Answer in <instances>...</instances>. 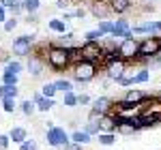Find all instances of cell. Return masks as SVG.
<instances>
[{"mask_svg": "<svg viewBox=\"0 0 161 150\" xmlns=\"http://www.w3.org/2000/svg\"><path fill=\"white\" fill-rule=\"evenodd\" d=\"M62 150H82V146H80V144H73V142H71V144H69L67 148H62Z\"/></svg>", "mask_w": 161, "mask_h": 150, "instance_id": "cell-43", "label": "cell"}, {"mask_svg": "<svg viewBox=\"0 0 161 150\" xmlns=\"http://www.w3.org/2000/svg\"><path fill=\"white\" fill-rule=\"evenodd\" d=\"M43 67H45V60L32 56V58L28 60V73L32 75V77H41V75H43Z\"/></svg>", "mask_w": 161, "mask_h": 150, "instance_id": "cell-13", "label": "cell"}, {"mask_svg": "<svg viewBox=\"0 0 161 150\" xmlns=\"http://www.w3.org/2000/svg\"><path fill=\"white\" fill-rule=\"evenodd\" d=\"M22 69H24V64L19 62V60H9V62L4 64V69H2V73L19 75V73H22Z\"/></svg>", "mask_w": 161, "mask_h": 150, "instance_id": "cell-19", "label": "cell"}, {"mask_svg": "<svg viewBox=\"0 0 161 150\" xmlns=\"http://www.w3.org/2000/svg\"><path fill=\"white\" fill-rule=\"evenodd\" d=\"M97 142L101 146H112V144H116V133H99Z\"/></svg>", "mask_w": 161, "mask_h": 150, "instance_id": "cell-27", "label": "cell"}, {"mask_svg": "<svg viewBox=\"0 0 161 150\" xmlns=\"http://www.w3.org/2000/svg\"><path fill=\"white\" fill-rule=\"evenodd\" d=\"M118 54H120V58L123 60H131V62H136L137 60V54H140V41L136 37L133 39H127V41H120L118 43Z\"/></svg>", "mask_w": 161, "mask_h": 150, "instance_id": "cell-5", "label": "cell"}, {"mask_svg": "<svg viewBox=\"0 0 161 150\" xmlns=\"http://www.w3.org/2000/svg\"><path fill=\"white\" fill-rule=\"evenodd\" d=\"M62 105L64 107H77V94L75 92H67L62 97Z\"/></svg>", "mask_w": 161, "mask_h": 150, "instance_id": "cell-29", "label": "cell"}, {"mask_svg": "<svg viewBox=\"0 0 161 150\" xmlns=\"http://www.w3.org/2000/svg\"><path fill=\"white\" fill-rule=\"evenodd\" d=\"M123 101H127V103H131V105H142V103H146V101H150V97L144 92V90H137V88H129L127 92H125Z\"/></svg>", "mask_w": 161, "mask_h": 150, "instance_id": "cell-12", "label": "cell"}, {"mask_svg": "<svg viewBox=\"0 0 161 150\" xmlns=\"http://www.w3.org/2000/svg\"><path fill=\"white\" fill-rule=\"evenodd\" d=\"M19 84V75L2 73V86H17Z\"/></svg>", "mask_w": 161, "mask_h": 150, "instance_id": "cell-30", "label": "cell"}, {"mask_svg": "<svg viewBox=\"0 0 161 150\" xmlns=\"http://www.w3.org/2000/svg\"><path fill=\"white\" fill-rule=\"evenodd\" d=\"M146 30H148L150 37H161V22L159 19H150V22H146Z\"/></svg>", "mask_w": 161, "mask_h": 150, "instance_id": "cell-26", "label": "cell"}, {"mask_svg": "<svg viewBox=\"0 0 161 150\" xmlns=\"http://www.w3.org/2000/svg\"><path fill=\"white\" fill-rule=\"evenodd\" d=\"M71 75H73L75 82L86 84L90 79H95V75H97V64L88 62V60H82V62H77V64L71 67Z\"/></svg>", "mask_w": 161, "mask_h": 150, "instance_id": "cell-3", "label": "cell"}, {"mask_svg": "<svg viewBox=\"0 0 161 150\" xmlns=\"http://www.w3.org/2000/svg\"><path fill=\"white\" fill-rule=\"evenodd\" d=\"M45 139H47V144H50L52 148H67V146L71 144V135H69L64 129H60V126H52V129H47Z\"/></svg>", "mask_w": 161, "mask_h": 150, "instance_id": "cell-4", "label": "cell"}, {"mask_svg": "<svg viewBox=\"0 0 161 150\" xmlns=\"http://www.w3.org/2000/svg\"><path fill=\"white\" fill-rule=\"evenodd\" d=\"M84 131H86V133L90 135V137H92V135H99V133H101L99 122H90V120H88V122H86V126H84Z\"/></svg>", "mask_w": 161, "mask_h": 150, "instance_id": "cell-32", "label": "cell"}, {"mask_svg": "<svg viewBox=\"0 0 161 150\" xmlns=\"http://www.w3.org/2000/svg\"><path fill=\"white\" fill-rule=\"evenodd\" d=\"M9 137H11L13 144H17V146H22L26 139H28V131H26L24 126H13L11 131H9Z\"/></svg>", "mask_w": 161, "mask_h": 150, "instance_id": "cell-14", "label": "cell"}, {"mask_svg": "<svg viewBox=\"0 0 161 150\" xmlns=\"http://www.w3.org/2000/svg\"><path fill=\"white\" fill-rule=\"evenodd\" d=\"M7 19H9V17H7V9H4V7L0 4V24H4Z\"/></svg>", "mask_w": 161, "mask_h": 150, "instance_id": "cell-42", "label": "cell"}, {"mask_svg": "<svg viewBox=\"0 0 161 150\" xmlns=\"http://www.w3.org/2000/svg\"><path fill=\"white\" fill-rule=\"evenodd\" d=\"M19 94V86H2V99H15Z\"/></svg>", "mask_w": 161, "mask_h": 150, "instance_id": "cell-28", "label": "cell"}, {"mask_svg": "<svg viewBox=\"0 0 161 150\" xmlns=\"http://www.w3.org/2000/svg\"><path fill=\"white\" fill-rule=\"evenodd\" d=\"M15 2H17V0H0V4H2V7H4V9H7V11H9V9H11L13 4H15Z\"/></svg>", "mask_w": 161, "mask_h": 150, "instance_id": "cell-41", "label": "cell"}, {"mask_svg": "<svg viewBox=\"0 0 161 150\" xmlns=\"http://www.w3.org/2000/svg\"><path fill=\"white\" fill-rule=\"evenodd\" d=\"M9 144H11V137H9V135H4V133H0V150L9 148Z\"/></svg>", "mask_w": 161, "mask_h": 150, "instance_id": "cell-37", "label": "cell"}, {"mask_svg": "<svg viewBox=\"0 0 161 150\" xmlns=\"http://www.w3.org/2000/svg\"><path fill=\"white\" fill-rule=\"evenodd\" d=\"M114 39H120V41H127V39H133V32H131V24L129 19H116L114 22V32H112Z\"/></svg>", "mask_w": 161, "mask_h": 150, "instance_id": "cell-11", "label": "cell"}, {"mask_svg": "<svg viewBox=\"0 0 161 150\" xmlns=\"http://www.w3.org/2000/svg\"><path fill=\"white\" fill-rule=\"evenodd\" d=\"M88 11L92 13L97 19H110V15H112V9H110V2L108 0H92L90 2V9Z\"/></svg>", "mask_w": 161, "mask_h": 150, "instance_id": "cell-10", "label": "cell"}, {"mask_svg": "<svg viewBox=\"0 0 161 150\" xmlns=\"http://www.w3.org/2000/svg\"><path fill=\"white\" fill-rule=\"evenodd\" d=\"M54 84H56V90H58V92H62V94L73 92V82H71V79H64V77H62V79H56Z\"/></svg>", "mask_w": 161, "mask_h": 150, "instance_id": "cell-21", "label": "cell"}, {"mask_svg": "<svg viewBox=\"0 0 161 150\" xmlns=\"http://www.w3.org/2000/svg\"><path fill=\"white\" fill-rule=\"evenodd\" d=\"M90 105H92V107H90V112L99 114L101 118H103V116H108V114H112V110H114V101H112L110 97H97V99H92Z\"/></svg>", "mask_w": 161, "mask_h": 150, "instance_id": "cell-9", "label": "cell"}, {"mask_svg": "<svg viewBox=\"0 0 161 150\" xmlns=\"http://www.w3.org/2000/svg\"><path fill=\"white\" fill-rule=\"evenodd\" d=\"M19 110H22V114H26V116H32V114L37 112V103L32 99H24L19 103Z\"/></svg>", "mask_w": 161, "mask_h": 150, "instance_id": "cell-22", "label": "cell"}, {"mask_svg": "<svg viewBox=\"0 0 161 150\" xmlns=\"http://www.w3.org/2000/svg\"><path fill=\"white\" fill-rule=\"evenodd\" d=\"M73 17L75 19H84V17H86V9H84V7H77L73 11Z\"/></svg>", "mask_w": 161, "mask_h": 150, "instance_id": "cell-38", "label": "cell"}, {"mask_svg": "<svg viewBox=\"0 0 161 150\" xmlns=\"http://www.w3.org/2000/svg\"><path fill=\"white\" fill-rule=\"evenodd\" d=\"M88 103H92L88 94H77V105H88Z\"/></svg>", "mask_w": 161, "mask_h": 150, "instance_id": "cell-39", "label": "cell"}, {"mask_svg": "<svg viewBox=\"0 0 161 150\" xmlns=\"http://www.w3.org/2000/svg\"><path fill=\"white\" fill-rule=\"evenodd\" d=\"M150 62H153V64H159V67H161V54H159V56H157V58H153Z\"/></svg>", "mask_w": 161, "mask_h": 150, "instance_id": "cell-44", "label": "cell"}, {"mask_svg": "<svg viewBox=\"0 0 161 150\" xmlns=\"http://www.w3.org/2000/svg\"><path fill=\"white\" fill-rule=\"evenodd\" d=\"M157 101H159V103H161V92H159V94H157Z\"/></svg>", "mask_w": 161, "mask_h": 150, "instance_id": "cell-45", "label": "cell"}, {"mask_svg": "<svg viewBox=\"0 0 161 150\" xmlns=\"http://www.w3.org/2000/svg\"><path fill=\"white\" fill-rule=\"evenodd\" d=\"M47 28H50L52 32H56V35H67V32H69L67 22H62L60 17H52L50 22H47Z\"/></svg>", "mask_w": 161, "mask_h": 150, "instance_id": "cell-16", "label": "cell"}, {"mask_svg": "<svg viewBox=\"0 0 161 150\" xmlns=\"http://www.w3.org/2000/svg\"><path fill=\"white\" fill-rule=\"evenodd\" d=\"M2 28H4V32H13V30L17 28V17H9V19L2 24Z\"/></svg>", "mask_w": 161, "mask_h": 150, "instance_id": "cell-34", "label": "cell"}, {"mask_svg": "<svg viewBox=\"0 0 161 150\" xmlns=\"http://www.w3.org/2000/svg\"><path fill=\"white\" fill-rule=\"evenodd\" d=\"M127 71H129V62L127 60H114V62H110V64H105V75H108V79L110 82H120L125 75H127Z\"/></svg>", "mask_w": 161, "mask_h": 150, "instance_id": "cell-7", "label": "cell"}, {"mask_svg": "<svg viewBox=\"0 0 161 150\" xmlns=\"http://www.w3.org/2000/svg\"><path fill=\"white\" fill-rule=\"evenodd\" d=\"M146 2H153V0H146Z\"/></svg>", "mask_w": 161, "mask_h": 150, "instance_id": "cell-47", "label": "cell"}, {"mask_svg": "<svg viewBox=\"0 0 161 150\" xmlns=\"http://www.w3.org/2000/svg\"><path fill=\"white\" fill-rule=\"evenodd\" d=\"M19 150H37V142H35V139H26L24 144H22V146H19Z\"/></svg>", "mask_w": 161, "mask_h": 150, "instance_id": "cell-35", "label": "cell"}, {"mask_svg": "<svg viewBox=\"0 0 161 150\" xmlns=\"http://www.w3.org/2000/svg\"><path fill=\"white\" fill-rule=\"evenodd\" d=\"M9 11H11V15H13V17H17V15H19V13L24 11V7H22V0H17V2H15V4H13L11 9H9Z\"/></svg>", "mask_w": 161, "mask_h": 150, "instance_id": "cell-36", "label": "cell"}, {"mask_svg": "<svg viewBox=\"0 0 161 150\" xmlns=\"http://www.w3.org/2000/svg\"><path fill=\"white\" fill-rule=\"evenodd\" d=\"M56 92H58V90H56V84H54V82H47V84L41 86V97H45V99H54Z\"/></svg>", "mask_w": 161, "mask_h": 150, "instance_id": "cell-24", "label": "cell"}, {"mask_svg": "<svg viewBox=\"0 0 161 150\" xmlns=\"http://www.w3.org/2000/svg\"><path fill=\"white\" fill-rule=\"evenodd\" d=\"M161 54V37H146L140 41V54L137 62H150Z\"/></svg>", "mask_w": 161, "mask_h": 150, "instance_id": "cell-2", "label": "cell"}, {"mask_svg": "<svg viewBox=\"0 0 161 150\" xmlns=\"http://www.w3.org/2000/svg\"><path fill=\"white\" fill-rule=\"evenodd\" d=\"M45 62L52 71H62L67 67H71V58H69V50L67 47H58V45H50L47 54H45Z\"/></svg>", "mask_w": 161, "mask_h": 150, "instance_id": "cell-1", "label": "cell"}, {"mask_svg": "<svg viewBox=\"0 0 161 150\" xmlns=\"http://www.w3.org/2000/svg\"><path fill=\"white\" fill-rule=\"evenodd\" d=\"M35 45V35H22L13 41V54L15 56H30Z\"/></svg>", "mask_w": 161, "mask_h": 150, "instance_id": "cell-8", "label": "cell"}, {"mask_svg": "<svg viewBox=\"0 0 161 150\" xmlns=\"http://www.w3.org/2000/svg\"><path fill=\"white\" fill-rule=\"evenodd\" d=\"M82 58L88 60V62H103L105 54H103V45L101 43H82Z\"/></svg>", "mask_w": 161, "mask_h": 150, "instance_id": "cell-6", "label": "cell"}, {"mask_svg": "<svg viewBox=\"0 0 161 150\" xmlns=\"http://www.w3.org/2000/svg\"><path fill=\"white\" fill-rule=\"evenodd\" d=\"M22 7H24V11L28 15H35L39 11V7H41V0H22Z\"/></svg>", "mask_w": 161, "mask_h": 150, "instance_id": "cell-25", "label": "cell"}, {"mask_svg": "<svg viewBox=\"0 0 161 150\" xmlns=\"http://www.w3.org/2000/svg\"><path fill=\"white\" fill-rule=\"evenodd\" d=\"M32 101L37 103V110H39V112H50L52 107L56 105V101H54V99H45V97H41V92H39V94H35V97H32Z\"/></svg>", "mask_w": 161, "mask_h": 150, "instance_id": "cell-17", "label": "cell"}, {"mask_svg": "<svg viewBox=\"0 0 161 150\" xmlns=\"http://www.w3.org/2000/svg\"><path fill=\"white\" fill-rule=\"evenodd\" d=\"M15 107H17L15 99H7V97L2 99V110H4L7 114H13V112H15Z\"/></svg>", "mask_w": 161, "mask_h": 150, "instance_id": "cell-33", "label": "cell"}, {"mask_svg": "<svg viewBox=\"0 0 161 150\" xmlns=\"http://www.w3.org/2000/svg\"><path fill=\"white\" fill-rule=\"evenodd\" d=\"M0 99H2V84H0Z\"/></svg>", "mask_w": 161, "mask_h": 150, "instance_id": "cell-46", "label": "cell"}, {"mask_svg": "<svg viewBox=\"0 0 161 150\" xmlns=\"http://www.w3.org/2000/svg\"><path fill=\"white\" fill-rule=\"evenodd\" d=\"M71 142H73V144H80V146H84V144H88V142H92V137L88 135L86 131H73V133H71Z\"/></svg>", "mask_w": 161, "mask_h": 150, "instance_id": "cell-20", "label": "cell"}, {"mask_svg": "<svg viewBox=\"0 0 161 150\" xmlns=\"http://www.w3.org/2000/svg\"><path fill=\"white\" fill-rule=\"evenodd\" d=\"M84 37H86V43H101V41L105 39V35L101 32L99 28H95V30H88Z\"/></svg>", "mask_w": 161, "mask_h": 150, "instance_id": "cell-23", "label": "cell"}, {"mask_svg": "<svg viewBox=\"0 0 161 150\" xmlns=\"http://www.w3.org/2000/svg\"><path fill=\"white\" fill-rule=\"evenodd\" d=\"M108 2H110L112 13H116V15H125L131 9V0H108Z\"/></svg>", "mask_w": 161, "mask_h": 150, "instance_id": "cell-15", "label": "cell"}, {"mask_svg": "<svg viewBox=\"0 0 161 150\" xmlns=\"http://www.w3.org/2000/svg\"><path fill=\"white\" fill-rule=\"evenodd\" d=\"M69 4H73V0H56V9H67Z\"/></svg>", "mask_w": 161, "mask_h": 150, "instance_id": "cell-40", "label": "cell"}, {"mask_svg": "<svg viewBox=\"0 0 161 150\" xmlns=\"http://www.w3.org/2000/svg\"><path fill=\"white\" fill-rule=\"evenodd\" d=\"M99 30L105 35V37H108V35L112 37V32H114V22H112V19H103V22H99Z\"/></svg>", "mask_w": 161, "mask_h": 150, "instance_id": "cell-31", "label": "cell"}, {"mask_svg": "<svg viewBox=\"0 0 161 150\" xmlns=\"http://www.w3.org/2000/svg\"><path fill=\"white\" fill-rule=\"evenodd\" d=\"M150 79V69H140L137 73H133V77H131V86H136V84H146Z\"/></svg>", "mask_w": 161, "mask_h": 150, "instance_id": "cell-18", "label": "cell"}]
</instances>
